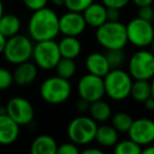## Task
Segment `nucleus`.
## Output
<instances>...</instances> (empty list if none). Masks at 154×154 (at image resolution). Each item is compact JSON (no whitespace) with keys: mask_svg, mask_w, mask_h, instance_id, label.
Masks as SVG:
<instances>
[{"mask_svg":"<svg viewBox=\"0 0 154 154\" xmlns=\"http://www.w3.org/2000/svg\"><path fill=\"white\" fill-rule=\"evenodd\" d=\"M27 31L29 38L35 42L55 40L60 34L59 16L47 6L34 11L29 17Z\"/></svg>","mask_w":154,"mask_h":154,"instance_id":"f257e3e1","label":"nucleus"},{"mask_svg":"<svg viewBox=\"0 0 154 154\" xmlns=\"http://www.w3.org/2000/svg\"><path fill=\"white\" fill-rule=\"evenodd\" d=\"M95 29V39L106 51L124 49L127 45L126 25L120 21H106Z\"/></svg>","mask_w":154,"mask_h":154,"instance_id":"f03ea898","label":"nucleus"},{"mask_svg":"<svg viewBox=\"0 0 154 154\" xmlns=\"http://www.w3.org/2000/svg\"><path fill=\"white\" fill-rule=\"evenodd\" d=\"M105 94L113 101H124L130 97L133 79L123 68L110 69L103 78Z\"/></svg>","mask_w":154,"mask_h":154,"instance_id":"7ed1b4c3","label":"nucleus"},{"mask_svg":"<svg viewBox=\"0 0 154 154\" xmlns=\"http://www.w3.org/2000/svg\"><path fill=\"white\" fill-rule=\"evenodd\" d=\"M32 48L34 43L29 37L17 34L6 39L2 55L8 63L17 65L29 61L32 58Z\"/></svg>","mask_w":154,"mask_h":154,"instance_id":"20e7f679","label":"nucleus"},{"mask_svg":"<svg viewBox=\"0 0 154 154\" xmlns=\"http://www.w3.org/2000/svg\"><path fill=\"white\" fill-rule=\"evenodd\" d=\"M72 87L69 80L63 79L58 75L45 79L40 85V95L43 101L53 105H59L70 97Z\"/></svg>","mask_w":154,"mask_h":154,"instance_id":"39448f33","label":"nucleus"},{"mask_svg":"<svg viewBox=\"0 0 154 154\" xmlns=\"http://www.w3.org/2000/svg\"><path fill=\"white\" fill-rule=\"evenodd\" d=\"M97 123L90 116H80L70 121L67 126V135L71 143L85 146L94 140Z\"/></svg>","mask_w":154,"mask_h":154,"instance_id":"423d86ee","label":"nucleus"},{"mask_svg":"<svg viewBox=\"0 0 154 154\" xmlns=\"http://www.w3.org/2000/svg\"><path fill=\"white\" fill-rule=\"evenodd\" d=\"M32 58L38 68L43 70L55 69L57 63L61 59L58 42L55 40H45L36 42L32 48Z\"/></svg>","mask_w":154,"mask_h":154,"instance_id":"0eeeda50","label":"nucleus"},{"mask_svg":"<svg viewBox=\"0 0 154 154\" xmlns=\"http://www.w3.org/2000/svg\"><path fill=\"white\" fill-rule=\"evenodd\" d=\"M128 72L133 80L150 81L154 77V55L151 51L140 48L128 61Z\"/></svg>","mask_w":154,"mask_h":154,"instance_id":"6e6552de","label":"nucleus"},{"mask_svg":"<svg viewBox=\"0 0 154 154\" xmlns=\"http://www.w3.org/2000/svg\"><path fill=\"white\" fill-rule=\"evenodd\" d=\"M128 42L138 48H147L154 38V26L150 21L133 18L126 25Z\"/></svg>","mask_w":154,"mask_h":154,"instance_id":"1a4fd4ad","label":"nucleus"},{"mask_svg":"<svg viewBox=\"0 0 154 154\" xmlns=\"http://www.w3.org/2000/svg\"><path fill=\"white\" fill-rule=\"evenodd\" d=\"M4 112L19 126L29 125L35 116V109L32 103L22 97H14L8 100Z\"/></svg>","mask_w":154,"mask_h":154,"instance_id":"9d476101","label":"nucleus"},{"mask_svg":"<svg viewBox=\"0 0 154 154\" xmlns=\"http://www.w3.org/2000/svg\"><path fill=\"white\" fill-rule=\"evenodd\" d=\"M77 90L80 99L85 100L89 103L103 99L105 95L103 78L86 73L78 82Z\"/></svg>","mask_w":154,"mask_h":154,"instance_id":"9b49d317","label":"nucleus"},{"mask_svg":"<svg viewBox=\"0 0 154 154\" xmlns=\"http://www.w3.org/2000/svg\"><path fill=\"white\" fill-rule=\"evenodd\" d=\"M128 136L140 147H146L154 143V121L148 118L133 120L128 130Z\"/></svg>","mask_w":154,"mask_h":154,"instance_id":"f8f14e48","label":"nucleus"},{"mask_svg":"<svg viewBox=\"0 0 154 154\" xmlns=\"http://www.w3.org/2000/svg\"><path fill=\"white\" fill-rule=\"evenodd\" d=\"M86 24L82 13L68 12L59 17V31L63 36L79 37L86 29Z\"/></svg>","mask_w":154,"mask_h":154,"instance_id":"ddd939ff","label":"nucleus"},{"mask_svg":"<svg viewBox=\"0 0 154 154\" xmlns=\"http://www.w3.org/2000/svg\"><path fill=\"white\" fill-rule=\"evenodd\" d=\"M20 134V126L5 112H0V145L8 146L15 143Z\"/></svg>","mask_w":154,"mask_h":154,"instance_id":"4468645a","label":"nucleus"},{"mask_svg":"<svg viewBox=\"0 0 154 154\" xmlns=\"http://www.w3.org/2000/svg\"><path fill=\"white\" fill-rule=\"evenodd\" d=\"M38 75V67L34 62L25 61L16 65L13 71L14 83L19 86H27L32 84Z\"/></svg>","mask_w":154,"mask_h":154,"instance_id":"2eb2a0df","label":"nucleus"},{"mask_svg":"<svg viewBox=\"0 0 154 154\" xmlns=\"http://www.w3.org/2000/svg\"><path fill=\"white\" fill-rule=\"evenodd\" d=\"M85 67L88 73L97 75V77L104 78L111 68L108 64L107 58L105 54L102 53H91L87 56L85 60Z\"/></svg>","mask_w":154,"mask_h":154,"instance_id":"dca6fc26","label":"nucleus"},{"mask_svg":"<svg viewBox=\"0 0 154 154\" xmlns=\"http://www.w3.org/2000/svg\"><path fill=\"white\" fill-rule=\"evenodd\" d=\"M106 6L103 3L92 2L84 12L82 13L86 24L93 29H97L107 21Z\"/></svg>","mask_w":154,"mask_h":154,"instance_id":"f3484780","label":"nucleus"},{"mask_svg":"<svg viewBox=\"0 0 154 154\" xmlns=\"http://www.w3.org/2000/svg\"><path fill=\"white\" fill-rule=\"evenodd\" d=\"M58 144L48 134H41L32 140L29 154H56Z\"/></svg>","mask_w":154,"mask_h":154,"instance_id":"a211bd4d","label":"nucleus"},{"mask_svg":"<svg viewBox=\"0 0 154 154\" xmlns=\"http://www.w3.org/2000/svg\"><path fill=\"white\" fill-rule=\"evenodd\" d=\"M59 51L62 58H68L73 59L78 58L82 51L81 41L78 39V37L64 36L61 40L58 42Z\"/></svg>","mask_w":154,"mask_h":154,"instance_id":"6ab92c4d","label":"nucleus"},{"mask_svg":"<svg viewBox=\"0 0 154 154\" xmlns=\"http://www.w3.org/2000/svg\"><path fill=\"white\" fill-rule=\"evenodd\" d=\"M94 140L102 147H113L119 142V132L111 125L97 126Z\"/></svg>","mask_w":154,"mask_h":154,"instance_id":"aec40b11","label":"nucleus"},{"mask_svg":"<svg viewBox=\"0 0 154 154\" xmlns=\"http://www.w3.org/2000/svg\"><path fill=\"white\" fill-rule=\"evenodd\" d=\"M89 114L90 118L97 123L107 122L112 116V109L107 102L103 101V99L94 101L89 105Z\"/></svg>","mask_w":154,"mask_h":154,"instance_id":"412c9836","label":"nucleus"},{"mask_svg":"<svg viewBox=\"0 0 154 154\" xmlns=\"http://www.w3.org/2000/svg\"><path fill=\"white\" fill-rule=\"evenodd\" d=\"M21 29V20L15 14H3L0 18V32L6 39L19 34Z\"/></svg>","mask_w":154,"mask_h":154,"instance_id":"4be33fe9","label":"nucleus"},{"mask_svg":"<svg viewBox=\"0 0 154 154\" xmlns=\"http://www.w3.org/2000/svg\"><path fill=\"white\" fill-rule=\"evenodd\" d=\"M130 97L138 103H143L151 97L150 81L147 80H134L131 86Z\"/></svg>","mask_w":154,"mask_h":154,"instance_id":"5701e85b","label":"nucleus"},{"mask_svg":"<svg viewBox=\"0 0 154 154\" xmlns=\"http://www.w3.org/2000/svg\"><path fill=\"white\" fill-rule=\"evenodd\" d=\"M56 73L58 77L63 79L69 80L75 75L77 71V64L73 59L68 58H61L55 67Z\"/></svg>","mask_w":154,"mask_h":154,"instance_id":"b1692460","label":"nucleus"},{"mask_svg":"<svg viewBox=\"0 0 154 154\" xmlns=\"http://www.w3.org/2000/svg\"><path fill=\"white\" fill-rule=\"evenodd\" d=\"M111 124L110 125L119 132V133H127L131 127L133 119L129 113L125 111H119L111 116Z\"/></svg>","mask_w":154,"mask_h":154,"instance_id":"393cba45","label":"nucleus"},{"mask_svg":"<svg viewBox=\"0 0 154 154\" xmlns=\"http://www.w3.org/2000/svg\"><path fill=\"white\" fill-rule=\"evenodd\" d=\"M113 147V154H140L143 149V147L130 138L119 140Z\"/></svg>","mask_w":154,"mask_h":154,"instance_id":"a878e982","label":"nucleus"},{"mask_svg":"<svg viewBox=\"0 0 154 154\" xmlns=\"http://www.w3.org/2000/svg\"><path fill=\"white\" fill-rule=\"evenodd\" d=\"M105 56L107 58L108 64L110 68H122V66L126 63V54L124 49H110L106 51Z\"/></svg>","mask_w":154,"mask_h":154,"instance_id":"bb28decb","label":"nucleus"},{"mask_svg":"<svg viewBox=\"0 0 154 154\" xmlns=\"http://www.w3.org/2000/svg\"><path fill=\"white\" fill-rule=\"evenodd\" d=\"M92 2H94V0H65L64 5L71 12L83 13Z\"/></svg>","mask_w":154,"mask_h":154,"instance_id":"cd10ccee","label":"nucleus"},{"mask_svg":"<svg viewBox=\"0 0 154 154\" xmlns=\"http://www.w3.org/2000/svg\"><path fill=\"white\" fill-rule=\"evenodd\" d=\"M14 83L13 72L5 67H0V91L6 90Z\"/></svg>","mask_w":154,"mask_h":154,"instance_id":"c85d7f7f","label":"nucleus"},{"mask_svg":"<svg viewBox=\"0 0 154 154\" xmlns=\"http://www.w3.org/2000/svg\"><path fill=\"white\" fill-rule=\"evenodd\" d=\"M137 17L143 19V20L152 22V20L154 19V8L152 6V4L151 5L140 6L137 11Z\"/></svg>","mask_w":154,"mask_h":154,"instance_id":"c756f323","label":"nucleus"},{"mask_svg":"<svg viewBox=\"0 0 154 154\" xmlns=\"http://www.w3.org/2000/svg\"><path fill=\"white\" fill-rule=\"evenodd\" d=\"M56 154H80V150L78 148V145L73 143H64L58 146Z\"/></svg>","mask_w":154,"mask_h":154,"instance_id":"7c9ffc66","label":"nucleus"},{"mask_svg":"<svg viewBox=\"0 0 154 154\" xmlns=\"http://www.w3.org/2000/svg\"><path fill=\"white\" fill-rule=\"evenodd\" d=\"M21 1L24 4L25 8H27L29 11L34 12V11L45 8L47 5L48 0H21Z\"/></svg>","mask_w":154,"mask_h":154,"instance_id":"2f4dec72","label":"nucleus"},{"mask_svg":"<svg viewBox=\"0 0 154 154\" xmlns=\"http://www.w3.org/2000/svg\"><path fill=\"white\" fill-rule=\"evenodd\" d=\"M101 3H103L106 8H118V10H122L131 0H101Z\"/></svg>","mask_w":154,"mask_h":154,"instance_id":"473e14b6","label":"nucleus"},{"mask_svg":"<svg viewBox=\"0 0 154 154\" xmlns=\"http://www.w3.org/2000/svg\"><path fill=\"white\" fill-rule=\"evenodd\" d=\"M106 15H107V21H120L121 12L118 8H106Z\"/></svg>","mask_w":154,"mask_h":154,"instance_id":"72a5a7b5","label":"nucleus"},{"mask_svg":"<svg viewBox=\"0 0 154 154\" xmlns=\"http://www.w3.org/2000/svg\"><path fill=\"white\" fill-rule=\"evenodd\" d=\"M89 105H90L89 102L85 101V100H83V99H80L77 103V110L79 112H81V113H84V112L88 111Z\"/></svg>","mask_w":154,"mask_h":154,"instance_id":"f704fd0d","label":"nucleus"},{"mask_svg":"<svg viewBox=\"0 0 154 154\" xmlns=\"http://www.w3.org/2000/svg\"><path fill=\"white\" fill-rule=\"evenodd\" d=\"M80 154H106V153L100 148L90 147V148H86L84 150L80 151Z\"/></svg>","mask_w":154,"mask_h":154,"instance_id":"c9c22d12","label":"nucleus"},{"mask_svg":"<svg viewBox=\"0 0 154 154\" xmlns=\"http://www.w3.org/2000/svg\"><path fill=\"white\" fill-rule=\"evenodd\" d=\"M144 103V107L146 108L148 111H154V99L152 97H149L146 101L143 102Z\"/></svg>","mask_w":154,"mask_h":154,"instance_id":"e433bc0d","label":"nucleus"},{"mask_svg":"<svg viewBox=\"0 0 154 154\" xmlns=\"http://www.w3.org/2000/svg\"><path fill=\"white\" fill-rule=\"evenodd\" d=\"M131 1L137 8H140V6H144V5H151L154 2V0H131Z\"/></svg>","mask_w":154,"mask_h":154,"instance_id":"4c0bfd02","label":"nucleus"},{"mask_svg":"<svg viewBox=\"0 0 154 154\" xmlns=\"http://www.w3.org/2000/svg\"><path fill=\"white\" fill-rule=\"evenodd\" d=\"M140 154H154V145H148L144 149H142Z\"/></svg>","mask_w":154,"mask_h":154,"instance_id":"58836bf2","label":"nucleus"},{"mask_svg":"<svg viewBox=\"0 0 154 154\" xmlns=\"http://www.w3.org/2000/svg\"><path fill=\"white\" fill-rule=\"evenodd\" d=\"M5 41H6V38L0 32V55H1L2 51H3L4 45H5Z\"/></svg>","mask_w":154,"mask_h":154,"instance_id":"ea45409f","label":"nucleus"},{"mask_svg":"<svg viewBox=\"0 0 154 154\" xmlns=\"http://www.w3.org/2000/svg\"><path fill=\"white\" fill-rule=\"evenodd\" d=\"M51 2L56 6H63L65 3V0H51Z\"/></svg>","mask_w":154,"mask_h":154,"instance_id":"a19ab883","label":"nucleus"},{"mask_svg":"<svg viewBox=\"0 0 154 154\" xmlns=\"http://www.w3.org/2000/svg\"><path fill=\"white\" fill-rule=\"evenodd\" d=\"M150 89H151V97L154 99V77L151 79L150 82Z\"/></svg>","mask_w":154,"mask_h":154,"instance_id":"79ce46f5","label":"nucleus"},{"mask_svg":"<svg viewBox=\"0 0 154 154\" xmlns=\"http://www.w3.org/2000/svg\"><path fill=\"white\" fill-rule=\"evenodd\" d=\"M4 14V6H3V2L2 0H0V18L2 17V15Z\"/></svg>","mask_w":154,"mask_h":154,"instance_id":"37998d69","label":"nucleus"},{"mask_svg":"<svg viewBox=\"0 0 154 154\" xmlns=\"http://www.w3.org/2000/svg\"><path fill=\"white\" fill-rule=\"evenodd\" d=\"M150 47H151V51H152V54L154 55V38H153V40H152V43H151Z\"/></svg>","mask_w":154,"mask_h":154,"instance_id":"c03bdc74","label":"nucleus"},{"mask_svg":"<svg viewBox=\"0 0 154 154\" xmlns=\"http://www.w3.org/2000/svg\"><path fill=\"white\" fill-rule=\"evenodd\" d=\"M2 110V105H1V99H0V112H1Z\"/></svg>","mask_w":154,"mask_h":154,"instance_id":"a18cd8bd","label":"nucleus"},{"mask_svg":"<svg viewBox=\"0 0 154 154\" xmlns=\"http://www.w3.org/2000/svg\"><path fill=\"white\" fill-rule=\"evenodd\" d=\"M153 3H154V2H153Z\"/></svg>","mask_w":154,"mask_h":154,"instance_id":"49530a36","label":"nucleus"}]
</instances>
